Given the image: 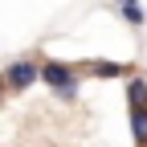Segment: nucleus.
I'll list each match as a JSON object with an SVG mask.
<instances>
[{
	"instance_id": "f257e3e1",
	"label": "nucleus",
	"mask_w": 147,
	"mask_h": 147,
	"mask_svg": "<svg viewBox=\"0 0 147 147\" xmlns=\"http://www.w3.org/2000/svg\"><path fill=\"white\" fill-rule=\"evenodd\" d=\"M41 82L53 86V94L57 98H78V69L65 65V61H41Z\"/></svg>"
},
{
	"instance_id": "f03ea898",
	"label": "nucleus",
	"mask_w": 147,
	"mask_h": 147,
	"mask_svg": "<svg viewBox=\"0 0 147 147\" xmlns=\"http://www.w3.org/2000/svg\"><path fill=\"white\" fill-rule=\"evenodd\" d=\"M37 82H41V65L37 61H12V65H4V78H0L4 90H29Z\"/></svg>"
},
{
	"instance_id": "7ed1b4c3",
	"label": "nucleus",
	"mask_w": 147,
	"mask_h": 147,
	"mask_svg": "<svg viewBox=\"0 0 147 147\" xmlns=\"http://www.w3.org/2000/svg\"><path fill=\"white\" fill-rule=\"evenodd\" d=\"M127 102H131V110H143L147 106V82L143 78H131V82H127Z\"/></svg>"
},
{
	"instance_id": "20e7f679",
	"label": "nucleus",
	"mask_w": 147,
	"mask_h": 147,
	"mask_svg": "<svg viewBox=\"0 0 147 147\" xmlns=\"http://www.w3.org/2000/svg\"><path fill=\"white\" fill-rule=\"evenodd\" d=\"M86 69L94 78H123L127 74V65H119V61H86Z\"/></svg>"
},
{
	"instance_id": "39448f33",
	"label": "nucleus",
	"mask_w": 147,
	"mask_h": 147,
	"mask_svg": "<svg viewBox=\"0 0 147 147\" xmlns=\"http://www.w3.org/2000/svg\"><path fill=\"white\" fill-rule=\"evenodd\" d=\"M131 135L139 147H147V106L143 110H131Z\"/></svg>"
},
{
	"instance_id": "423d86ee",
	"label": "nucleus",
	"mask_w": 147,
	"mask_h": 147,
	"mask_svg": "<svg viewBox=\"0 0 147 147\" xmlns=\"http://www.w3.org/2000/svg\"><path fill=\"white\" fill-rule=\"evenodd\" d=\"M119 12H123V16H127L131 25H143V16H147V12H143L139 4H119Z\"/></svg>"
},
{
	"instance_id": "0eeeda50",
	"label": "nucleus",
	"mask_w": 147,
	"mask_h": 147,
	"mask_svg": "<svg viewBox=\"0 0 147 147\" xmlns=\"http://www.w3.org/2000/svg\"><path fill=\"white\" fill-rule=\"evenodd\" d=\"M0 98H4V86H0Z\"/></svg>"
}]
</instances>
